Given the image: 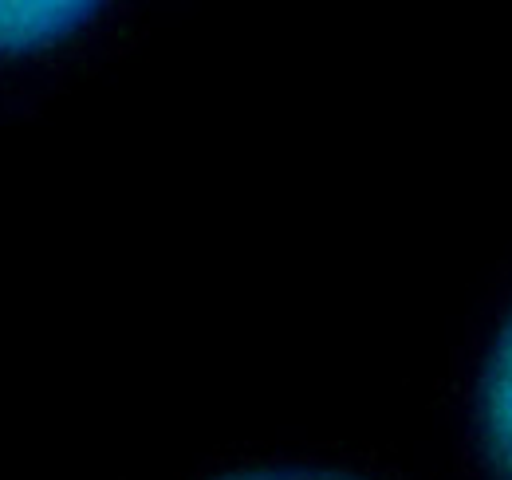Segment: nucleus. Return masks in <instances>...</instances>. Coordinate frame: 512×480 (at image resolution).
<instances>
[{
    "instance_id": "2",
    "label": "nucleus",
    "mask_w": 512,
    "mask_h": 480,
    "mask_svg": "<svg viewBox=\"0 0 512 480\" xmlns=\"http://www.w3.org/2000/svg\"><path fill=\"white\" fill-rule=\"evenodd\" d=\"M481 425H485V445L497 461V469L512 480V323L505 327L489 374L481 390Z\"/></svg>"
},
{
    "instance_id": "1",
    "label": "nucleus",
    "mask_w": 512,
    "mask_h": 480,
    "mask_svg": "<svg viewBox=\"0 0 512 480\" xmlns=\"http://www.w3.org/2000/svg\"><path fill=\"white\" fill-rule=\"evenodd\" d=\"M95 4L75 0H0V52H28L75 32Z\"/></svg>"
},
{
    "instance_id": "3",
    "label": "nucleus",
    "mask_w": 512,
    "mask_h": 480,
    "mask_svg": "<svg viewBox=\"0 0 512 480\" xmlns=\"http://www.w3.org/2000/svg\"><path fill=\"white\" fill-rule=\"evenodd\" d=\"M221 480H359L347 473H320V469H256V473H233Z\"/></svg>"
}]
</instances>
